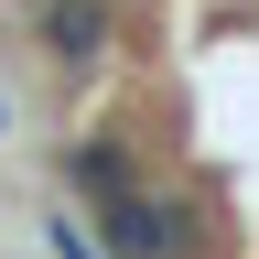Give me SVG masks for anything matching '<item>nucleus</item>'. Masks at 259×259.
I'll use <instances>...</instances> for the list:
<instances>
[{"label":"nucleus","instance_id":"obj_2","mask_svg":"<svg viewBox=\"0 0 259 259\" xmlns=\"http://www.w3.org/2000/svg\"><path fill=\"white\" fill-rule=\"evenodd\" d=\"M65 194H87V216L119 205V194H141V151H130L119 130H76V141H65Z\"/></svg>","mask_w":259,"mask_h":259},{"label":"nucleus","instance_id":"obj_3","mask_svg":"<svg viewBox=\"0 0 259 259\" xmlns=\"http://www.w3.org/2000/svg\"><path fill=\"white\" fill-rule=\"evenodd\" d=\"M32 32H44L54 65H97L119 44V11H108V0H32Z\"/></svg>","mask_w":259,"mask_h":259},{"label":"nucleus","instance_id":"obj_1","mask_svg":"<svg viewBox=\"0 0 259 259\" xmlns=\"http://www.w3.org/2000/svg\"><path fill=\"white\" fill-rule=\"evenodd\" d=\"M97 238H108V259H205V227H194V205H173V194H119V205H97Z\"/></svg>","mask_w":259,"mask_h":259},{"label":"nucleus","instance_id":"obj_4","mask_svg":"<svg viewBox=\"0 0 259 259\" xmlns=\"http://www.w3.org/2000/svg\"><path fill=\"white\" fill-rule=\"evenodd\" d=\"M44 248H54V259H108V238L76 227V216H44Z\"/></svg>","mask_w":259,"mask_h":259},{"label":"nucleus","instance_id":"obj_5","mask_svg":"<svg viewBox=\"0 0 259 259\" xmlns=\"http://www.w3.org/2000/svg\"><path fill=\"white\" fill-rule=\"evenodd\" d=\"M0 130H11V97H0Z\"/></svg>","mask_w":259,"mask_h":259}]
</instances>
